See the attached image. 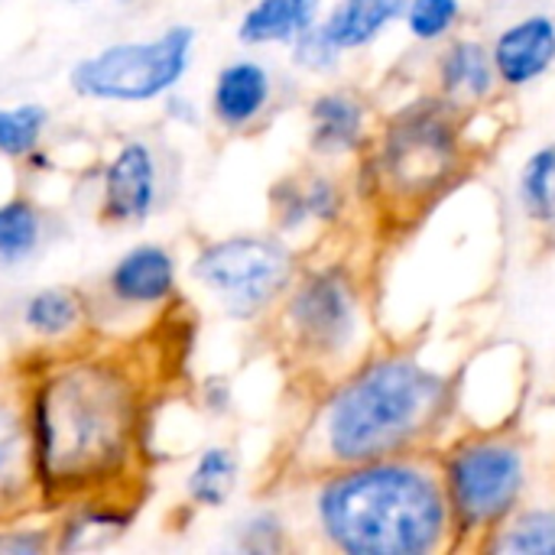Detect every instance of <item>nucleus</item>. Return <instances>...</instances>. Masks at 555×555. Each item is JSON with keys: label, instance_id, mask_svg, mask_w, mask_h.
Masks as SVG:
<instances>
[{"label": "nucleus", "instance_id": "obj_1", "mask_svg": "<svg viewBox=\"0 0 555 555\" xmlns=\"http://www.w3.org/2000/svg\"><path fill=\"white\" fill-rule=\"evenodd\" d=\"M16 367L46 511L101 491H146L153 377L127 341L29 348Z\"/></svg>", "mask_w": 555, "mask_h": 555}, {"label": "nucleus", "instance_id": "obj_2", "mask_svg": "<svg viewBox=\"0 0 555 555\" xmlns=\"http://www.w3.org/2000/svg\"><path fill=\"white\" fill-rule=\"evenodd\" d=\"M449 498L413 465L367 462L328 481L315 511L325 537L354 555H420L439 546Z\"/></svg>", "mask_w": 555, "mask_h": 555}, {"label": "nucleus", "instance_id": "obj_3", "mask_svg": "<svg viewBox=\"0 0 555 555\" xmlns=\"http://www.w3.org/2000/svg\"><path fill=\"white\" fill-rule=\"evenodd\" d=\"M449 384L410 358H387L354 374L325 410L328 455L345 465L384 462L406 449L446 406Z\"/></svg>", "mask_w": 555, "mask_h": 555}, {"label": "nucleus", "instance_id": "obj_4", "mask_svg": "<svg viewBox=\"0 0 555 555\" xmlns=\"http://www.w3.org/2000/svg\"><path fill=\"white\" fill-rule=\"evenodd\" d=\"M198 33L189 23H169L153 36L114 39L68 68V88L91 104H159L185 85L195 62Z\"/></svg>", "mask_w": 555, "mask_h": 555}, {"label": "nucleus", "instance_id": "obj_5", "mask_svg": "<svg viewBox=\"0 0 555 555\" xmlns=\"http://www.w3.org/2000/svg\"><path fill=\"white\" fill-rule=\"evenodd\" d=\"M185 273L221 306L228 319L254 322L289 293L296 280V257L276 237L231 234L202 241Z\"/></svg>", "mask_w": 555, "mask_h": 555}, {"label": "nucleus", "instance_id": "obj_6", "mask_svg": "<svg viewBox=\"0 0 555 555\" xmlns=\"http://www.w3.org/2000/svg\"><path fill=\"white\" fill-rule=\"evenodd\" d=\"M182 263L176 250L163 241H133L127 244L104 270L94 306V338H111L120 332L124 341L127 322H150L179 302Z\"/></svg>", "mask_w": 555, "mask_h": 555}, {"label": "nucleus", "instance_id": "obj_7", "mask_svg": "<svg viewBox=\"0 0 555 555\" xmlns=\"http://www.w3.org/2000/svg\"><path fill=\"white\" fill-rule=\"evenodd\" d=\"M524 491V459L501 442L459 449L446 465V498L462 530H485L511 514Z\"/></svg>", "mask_w": 555, "mask_h": 555}, {"label": "nucleus", "instance_id": "obj_8", "mask_svg": "<svg viewBox=\"0 0 555 555\" xmlns=\"http://www.w3.org/2000/svg\"><path fill=\"white\" fill-rule=\"evenodd\" d=\"M166 195L159 150L143 137L117 140L98 163L94 218L114 231H137L150 224Z\"/></svg>", "mask_w": 555, "mask_h": 555}, {"label": "nucleus", "instance_id": "obj_9", "mask_svg": "<svg viewBox=\"0 0 555 555\" xmlns=\"http://www.w3.org/2000/svg\"><path fill=\"white\" fill-rule=\"evenodd\" d=\"M380 166L397 192H433L455 169V130L446 111L423 107L397 117L384 140Z\"/></svg>", "mask_w": 555, "mask_h": 555}, {"label": "nucleus", "instance_id": "obj_10", "mask_svg": "<svg viewBox=\"0 0 555 555\" xmlns=\"http://www.w3.org/2000/svg\"><path fill=\"white\" fill-rule=\"evenodd\" d=\"M283 322L293 341L306 351L328 354L351 338L354 328V293L335 270H315L289 286Z\"/></svg>", "mask_w": 555, "mask_h": 555}, {"label": "nucleus", "instance_id": "obj_11", "mask_svg": "<svg viewBox=\"0 0 555 555\" xmlns=\"http://www.w3.org/2000/svg\"><path fill=\"white\" fill-rule=\"evenodd\" d=\"M29 511H46V507L36 481L23 377L13 361L0 367V520Z\"/></svg>", "mask_w": 555, "mask_h": 555}, {"label": "nucleus", "instance_id": "obj_12", "mask_svg": "<svg viewBox=\"0 0 555 555\" xmlns=\"http://www.w3.org/2000/svg\"><path fill=\"white\" fill-rule=\"evenodd\" d=\"M143 501L146 491H101L62 504L59 511H52V553H104L117 546L137 527Z\"/></svg>", "mask_w": 555, "mask_h": 555}, {"label": "nucleus", "instance_id": "obj_13", "mask_svg": "<svg viewBox=\"0 0 555 555\" xmlns=\"http://www.w3.org/2000/svg\"><path fill=\"white\" fill-rule=\"evenodd\" d=\"M16 325L33 351H59L91 341L94 338L91 293L68 283L36 286L16 306Z\"/></svg>", "mask_w": 555, "mask_h": 555}, {"label": "nucleus", "instance_id": "obj_14", "mask_svg": "<svg viewBox=\"0 0 555 555\" xmlns=\"http://www.w3.org/2000/svg\"><path fill=\"white\" fill-rule=\"evenodd\" d=\"M273 101V75L260 59H231L218 68L208 94L211 120L228 133L250 130Z\"/></svg>", "mask_w": 555, "mask_h": 555}, {"label": "nucleus", "instance_id": "obj_15", "mask_svg": "<svg viewBox=\"0 0 555 555\" xmlns=\"http://www.w3.org/2000/svg\"><path fill=\"white\" fill-rule=\"evenodd\" d=\"M555 62V23L550 16H527L504 29L494 42V68L507 85H527Z\"/></svg>", "mask_w": 555, "mask_h": 555}, {"label": "nucleus", "instance_id": "obj_16", "mask_svg": "<svg viewBox=\"0 0 555 555\" xmlns=\"http://www.w3.org/2000/svg\"><path fill=\"white\" fill-rule=\"evenodd\" d=\"M49 211L29 192L0 198V267L20 270L33 263L49 244Z\"/></svg>", "mask_w": 555, "mask_h": 555}, {"label": "nucleus", "instance_id": "obj_17", "mask_svg": "<svg viewBox=\"0 0 555 555\" xmlns=\"http://www.w3.org/2000/svg\"><path fill=\"white\" fill-rule=\"evenodd\" d=\"M237 485H241V455L224 442H211L202 446L189 462L182 478V494L185 504L195 511H221L231 504Z\"/></svg>", "mask_w": 555, "mask_h": 555}, {"label": "nucleus", "instance_id": "obj_18", "mask_svg": "<svg viewBox=\"0 0 555 555\" xmlns=\"http://www.w3.org/2000/svg\"><path fill=\"white\" fill-rule=\"evenodd\" d=\"M319 3L322 0H254L237 23V42L250 49L293 42L315 23Z\"/></svg>", "mask_w": 555, "mask_h": 555}, {"label": "nucleus", "instance_id": "obj_19", "mask_svg": "<svg viewBox=\"0 0 555 555\" xmlns=\"http://www.w3.org/2000/svg\"><path fill=\"white\" fill-rule=\"evenodd\" d=\"M312 120V146L322 153L351 150L364 130V107L348 94H322L309 107Z\"/></svg>", "mask_w": 555, "mask_h": 555}, {"label": "nucleus", "instance_id": "obj_20", "mask_svg": "<svg viewBox=\"0 0 555 555\" xmlns=\"http://www.w3.org/2000/svg\"><path fill=\"white\" fill-rule=\"evenodd\" d=\"M52 127V107L42 101H13L0 104V159L23 163L39 146Z\"/></svg>", "mask_w": 555, "mask_h": 555}, {"label": "nucleus", "instance_id": "obj_21", "mask_svg": "<svg viewBox=\"0 0 555 555\" xmlns=\"http://www.w3.org/2000/svg\"><path fill=\"white\" fill-rule=\"evenodd\" d=\"M403 7L406 0H348L345 7L332 10L322 26L338 49H358L367 46L393 16H400Z\"/></svg>", "mask_w": 555, "mask_h": 555}, {"label": "nucleus", "instance_id": "obj_22", "mask_svg": "<svg viewBox=\"0 0 555 555\" xmlns=\"http://www.w3.org/2000/svg\"><path fill=\"white\" fill-rule=\"evenodd\" d=\"M491 62L478 42H455L442 59V88L449 94L485 98L491 91Z\"/></svg>", "mask_w": 555, "mask_h": 555}, {"label": "nucleus", "instance_id": "obj_23", "mask_svg": "<svg viewBox=\"0 0 555 555\" xmlns=\"http://www.w3.org/2000/svg\"><path fill=\"white\" fill-rule=\"evenodd\" d=\"M52 543V511H29L0 520V555H49Z\"/></svg>", "mask_w": 555, "mask_h": 555}, {"label": "nucleus", "instance_id": "obj_24", "mask_svg": "<svg viewBox=\"0 0 555 555\" xmlns=\"http://www.w3.org/2000/svg\"><path fill=\"white\" fill-rule=\"evenodd\" d=\"M520 198L537 221H555V143L533 153L520 176Z\"/></svg>", "mask_w": 555, "mask_h": 555}, {"label": "nucleus", "instance_id": "obj_25", "mask_svg": "<svg viewBox=\"0 0 555 555\" xmlns=\"http://www.w3.org/2000/svg\"><path fill=\"white\" fill-rule=\"evenodd\" d=\"M504 553H524V555H555V514L553 511H533L524 514L507 540L501 543Z\"/></svg>", "mask_w": 555, "mask_h": 555}, {"label": "nucleus", "instance_id": "obj_26", "mask_svg": "<svg viewBox=\"0 0 555 555\" xmlns=\"http://www.w3.org/2000/svg\"><path fill=\"white\" fill-rule=\"evenodd\" d=\"M459 16V0H410L406 23L416 39H439Z\"/></svg>", "mask_w": 555, "mask_h": 555}, {"label": "nucleus", "instance_id": "obj_27", "mask_svg": "<svg viewBox=\"0 0 555 555\" xmlns=\"http://www.w3.org/2000/svg\"><path fill=\"white\" fill-rule=\"evenodd\" d=\"M234 540L237 550L244 553H276L283 546V524L276 520V514H250L234 527Z\"/></svg>", "mask_w": 555, "mask_h": 555}, {"label": "nucleus", "instance_id": "obj_28", "mask_svg": "<svg viewBox=\"0 0 555 555\" xmlns=\"http://www.w3.org/2000/svg\"><path fill=\"white\" fill-rule=\"evenodd\" d=\"M293 62L299 65V68H309V72H322V68H332L335 65V55L341 52L335 42H332V36L325 33V26H309V29H302L293 42Z\"/></svg>", "mask_w": 555, "mask_h": 555}, {"label": "nucleus", "instance_id": "obj_29", "mask_svg": "<svg viewBox=\"0 0 555 555\" xmlns=\"http://www.w3.org/2000/svg\"><path fill=\"white\" fill-rule=\"evenodd\" d=\"M159 104H163L166 117H169L172 124H179V127H198V124H202V111H198V104H195L182 88H176L172 94H166Z\"/></svg>", "mask_w": 555, "mask_h": 555}, {"label": "nucleus", "instance_id": "obj_30", "mask_svg": "<svg viewBox=\"0 0 555 555\" xmlns=\"http://www.w3.org/2000/svg\"><path fill=\"white\" fill-rule=\"evenodd\" d=\"M198 403H202L205 413L224 416V413L231 410V387H228V380H221V377L205 380V384H202V393H198Z\"/></svg>", "mask_w": 555, "mask_h": 555}, {"label": "nucleus", "instance_id": "obj_31", "mask_svg": "<svg viewBox=\"0 0 555 555\" xmlns=\"http://www.w3.org/2000/svg\"><path fill=\"white\" fill-rule=\"evenodd\" d=\"M120 7H137V3H143V0H117Z\"/></svg>", "mask_w": 555, "mask_h": 555}, {"label": "nucleus", "instance_id": "obj_32", "mask_svg": "<svg viewBox=\"0 0 555 555\" xmlns=\"http://www.w3.org/2000/svg\"><path fill=\"white\" fill-rule=\"evenodd\" d=\"M72 3H91V0H72Z\"/></svg>", "mask_w": 555, "mask_h": 555}]
</instances>
